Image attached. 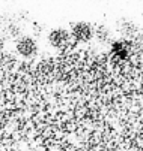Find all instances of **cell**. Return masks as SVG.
<instances>
[{
  "label": "cell",
  "mask_w": 143,
  "mask_h": 151,
  "mask_svg": "<svg viewBox=\"0 0 143 151\" xmlns=\"http://www.w3.org/2000/svg\"><path fill=\"white\" fill-rule=\"evenodd\" d=\"M71 33L68 29L63 27H54L47 33V42L54 50H62L71 42Z\"/></svg>",
  "instance_id": "obj_2"
},
{
  "label": "cell",
  "mask_w": 143,
  "mask_h": 151,
  "mask_svg": "<svg viewBox=\"0 0 143 151\" xmlns=\"http://www.w3.org/2000/svg\"><path fill=\"white\" fill-rule=\"evenodd\" d=\"M95 36H98L99 40H107L109 36H110V33H109V30H107L106 27L99 26L98 29H95Z\"/></svg>",
  "instance_id": "obj_4"
},
{
  "label": "cell",
  "mask_w": 143,
  "mask_h": 151,
  "mask_svg": "<svg viewBox=\"0 0 143 151\" xmlns=\"http://www.w3.org/2000/svg\"><path fill=\"white\" fill-rule=\"evenodd\" d=\"M15 51L18 52L20 57H23V58H33L39 51V45H38L35 37L21 36L15 44Z\"/></svg>",
  "instance_id": "obj_3"
},
{
  "label": "cell",
  "mask_w": 143,
  "mask_h": 151,
  "mask_svg": "<svg viewBox=\"0 0 143 151\" xmlns=\"http://www.w3.org/2000/svg\"><path fill=\"white\" fill-rule=\"evenodd\" d=\"M71 37L80 44H88L95 37V27L88 21H75L69 27Z\"/></svg>",
  "instance_id": "obj_1"
}]
</instances>
